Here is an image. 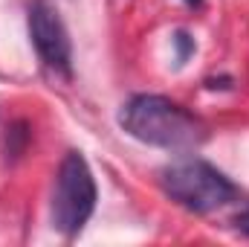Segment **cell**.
Here are the masks:
<instances>
[{"label": "cell", "instance_id": "obj_1", "mask_svg": "<svg viewBox=\"0 0 249 247\" xmlns=\"http://www.w3.org/2000/svg\"><path fill=\"white\" fill-rule=\"evenodd\" d=\"M119 125L133 140L165 151H188L206 140L203 120L160 93H133L119 108Z\"/></svg>", "mask_w": 249, "mask_h": 247}, {"label": "cell", "instance_id": "obj_2", "mask_svg": "<svg viewBox=\"0 0 249 247\" xmlns=\"http://www.w3.org/2000/svg\"><path fill=\"white\" fill-rule=\"evenodd\" d=\"M160 186L174 204H180L183 209L197 212V215L220 209L238 195V186L217 166H212L206 160H197V157L165 166L160 172Z\"/></svg>", "mask_w": 249, "mask_h": 247}, {"label": "cell", "instance_id": "obj_3", "mask_svg": "<svg viewBox=\"0 0 249 247\" xmlns=\"http://www.w3.org/2000/svg\"><path fill=\"white\" fill-rule=\"evenodd\" d=\"M96 198H99V189H96L93 172H90L84 154L67 151L58 166L55 189H53V206H50L53 227L64 236L81 233L96 209Z\"/></svg>", "mask_w": 249, "mask_h": 247}, {"label": "cell", "instance_id": "obj_4", "mask_svg": "<svg viewBox=\"0 0 249 247\" xmlns=\"http://www.w3.org/2000/svg\"><path fill=\"white\" fill-rule=\"evenodd\" d=\"M26 23H29V38H32L38 59L55 76L70 79L72 76V44H70V32L64 26L55 3L53 0H29Z\"/></svg>", "mask_w": 249, "mask_h": 247}, {"label": "cell", "instance_id": "obj_5", "mask_svg": "<svg viewBox=\"0 0 249 247\" xmlns=\"http://www.w3.org/2000/svg\"><path fill=\"white\" fill-rule=\"evenodd\" d=\"M29 140H32V131H29V123L26 120H18V123L9 125V134H6V160L23 157Z\"/></svg>", "mask_w": 249, "mask_h": 247}, {"label": "cell", "instance_id": "obj_6", "mask_svg": "<svg viewBox=\"0 0 249 247\" xmlns=\"http://www.w3.org/2000/svg\"><path fill=\"white\" fill-rule=\"evenodd\" d=\"M171 44H174V64L177 67H183L194 56V50H197V41L191 38V32H186V29H177L171 35Z\"/></svg>", "mask_w": 249, "mask_h": 247}, {"label": "cell", "instance_id": "obj_7", "mask_svg": "<svg viewBox=\"0 0 249 247\" xmlns=\"http://www.w3.org/2000/svg\"><path fill=\"white\" fill-rule=\"evenodd\" d=\"M232 84H235V79H232V76H220V79H214V76H212V79H206V87H212V90H229Z\"/></svg>", "mask_w": 249, "mask_h": 247}, {"label": "cell", "instance_id": "obj_8", "mask_svg": "<svg viewBox=\"0 0 249 247\" xmlns=\"http://www.w3.org/2000/svg\"><path fill=\"white\" fill-rule=\"evenodd\" d=\"M235 224H238V230H241L244 236H249V209H244V212L235 218Z\"/></svg>", "mask_w": 249, "mask_h": 247}, {"label": "cell", "instance_id": "obj_9", "mask_svg": "<svg viewBox=\"0 0 249 247\" xmlns=\"http://www.w3.org/2000/svg\"><path fill=\"white\" fill-rule=\"evenodd\" d=\"M188 6H194V9H197V6H203V0H186Z\"/></svg>", "mask_w": 249, "mask_h": 247}]
</instances>
